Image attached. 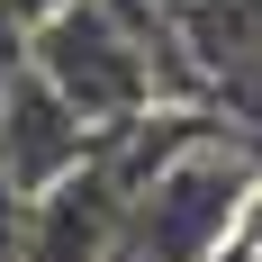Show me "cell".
<instances>
[{
    "mask_svg": "<svg viewBox=\"0 0 262 262\" xmlns=\"http://www.w3.org/2000/svg\"><path fill=\"white\" fill-rule=\"evenodd\" d=\"M18 54L91 118V136L127 127V118H145V108L163 100V73H154L163 46L136 36L127 18H108L100 0H63V9H46L36 27H18Z\"/></svg>",
    "mask_w": 262,
    "mask_h": 262,
    "instance_id": "cell-1",
    "label": "cell"
},
{
    "mask_svg": "<svg viewBox=\"0 0 262 262\" xmlns=\"http://www.w3.org/2000/svg\"><path fill=\"white\" fill-rule=\"evenodd\" d=\"M91 145H100L91 118H81L27 54H9V63H0V181L18 190V199H36V190L63 181Z\"/></svg>",
    "mask_w": 262,
    "mask_h": 262,
    "instance_id": "cell-2",
    "label": "cell"
},
{
    "mask_svg": "<svg viewBox=\"0 0 262 262\" xmlns=\"http://www.w3.org/2000/svg\"><path fill=\"white\" fill-rule=\"evenodd\" d=\"M0 9H9V18H18V27H36V18H46V9H63V0H0Z\"/></svg>",
    "mask_w": 262,
    "mask_h": 262,
    "instance_id": "cell-5",
    "label": "cell"
},
{
    "mask_svg": "<svg viewBox=\"0 0 262 262\" xmlns=\"http://www.w3.org/2000/svg\"><path fill=\"white\" fill-rule=\"evenodd\" d=\"M235 244L262 262V181H253V199H244V217H235Z\"/></svg>",
    "mask_w": 262,
    "mask_h": 262,
    "instance_id": "cell-4",
    "label": "cell"
},
{
    "mask_svg": "<svg viewBox=\"0 0 262 262\" xmlns=\"http://www.w3.org/2000/svg\"><path fill=\"white\" fill-rule=\"evenodd\" d=\"M118 208H127V172L108 163V145L46 181L18 217V262H118Z\"/></svg>",
    "mask_w": 262,
    "mask_h": 262,
    "instance_id": "cell-3",
    "label": "cell"
}]
</instances>
